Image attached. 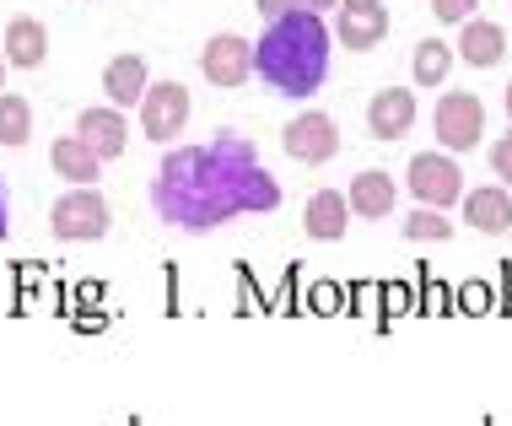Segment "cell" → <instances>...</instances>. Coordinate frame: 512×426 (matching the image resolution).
Here are the masks:
<instances>
[{"label":"cell","instance_id":"cell-28","mask_svg":"<svg viewBox=\"0 0 512 426\" xmlns=\"http://www.w3.org/2000/svg\"><path fill=\"white\" fill-rule=\"evenodd\" d=\"M6 65H11V60H6V54H0V81H6Z\"/></svg>","mask_w":512,"mask_h":426},{"label":"cell","instance_id":"cell-19","mask_svg":"<svg viewBox=\"0 0 512 426\" xmlns=\"http://www.w3.org/2000/svg\"><path fill=\"white\" fill-rule=\"evenodd\" d=\"M453 44H442V38H421L415 44V54H410V71H415V81L421 87H442L448 81V71H453Z\"/></svg>","mask_w":512,"mask_h":426},{"label":"cell","instance_id":"cell-27","mask_svg":"<svg viewBox=\"0 0 512 426\" xmlns=\"http://www.w3.org/2000/svg\"><path fill=\"white\" fill-rule=\"evenodd\" d=\"M502 103H507V119H512V81H507V92H502Z\"/></svg>","mask_w":512,"mask_h":426},{"label":"cell","instance_id":"cell-26","mask_svg":"<svg viewBox=\"0 0 512 426\" xmlns=\"http://www.w3.org/2000/svg\"><path fill=\"white\" fill-rule=\"evenodd\" d=\"M308 11H329V6H340V0H302Z\"/></svg>","mask_w":512,"mask_h":426},{"label":"cell","instance_id":"cell-8","mask_svg":"<svg viewBox=\"0 0 512 426\" xmlns=\"http://www.w3.org/2000/svg\"><path fill=\"white\" fill-rule=\"evenodd\" d=\"M200 71H205L211 87H227V92L243 87L248 71H254V44L238 38V33H216L211 44H205V54H200Z\"/></svg>","mask_w":512,"mask_h":426},{"label":"cell","instance_id":"cell-22","mask_svg":"<svg viewBox=\"0 0 512 426\" xmlns=\"http://www.w3.org/2000/svg\"><path fill=\"white\" fill-rule=\"evenodd\" d=\"M475 6H480V0H432L437 22H453V27H464L469 17H475Z\"/></svg>","mask_w":512,"mask_h":426},{"label":"cell","instance_id":"cell-9","mask_svg":"<svg viewBox=\"0 0 512 426\" xmlns=\"http://www.w3.org/2000/svg\"><path fill=\"white\" fill-rule=\"evenodd\" d=\"M383 33H389V6L383 0H340L335 38L345 49H378Z\"/></svg>","mask_w":512,"mask_h":426},{"label":"cell","instance_id":"cell-4","mask_svg":"<svg viewBox=\"0 0 512 426\" xmlns=\"http://www.w3.org/2000/svg\"><path fill=\"white\" fill-rule=\"evenodd\" d=\"M432 130H437L442 151H475L480 135H486V103L475 92H442Z\"/></svg>","mask_w":512,"mask_h":426},{"label":"cell","instance_id":"cell-10","mask_svg":"<svg viewBox=\"0 0 512 426\" xmlns=\"http://www.w3.org/2000/svg\"><path fill=\"white\" fill-rule=\"evenodd\" d=\"M76 135L98 151L103 162L124 157V141H130V125H124V108L119 103H103V108H81L76 114Z\"/></svg>","mask_w":512,"mask_h":426},{"label":"cell","instance_id":"cell-1","mask_svg":"<svg viewBox=\"0 0 512 426\" xmlns=\"http://www.w3.org/2000/svg\"><path fill=\"white\" fill-rule=\"evenodd\" d=\"M281 184L259 168V151L243 135H216L211 146H178L151 173V211L184 232H211L232 216L275 211Z\"/></svg>","mask_w":512,"mask_h":426},{"label":"cell","instance_id":"cell-15","mask_svg":"<svg viewBox=\"0 0 512 426\" xmlns=\"http://www.w3.org/2000/svg\"><path fill=\"white\" fill-rule=\"evenodd\" d=\"M394 195H399L394 178L383 173V168H372V173H356L351 178V195H345V200H351V211L362 216V222H378V216L394 211Z\"/></svg>","mask_w":512,"mask_h":426},{"label":"cell","instance_id":"cell-18","mask_svg":"<svg viewBox=\"0 0 512 426\" xmlns=\"http://www.w3.org/2000/svg\"><path fill=\"white\" fill-rule=\"evenodd\" d=\"M464 54V65H480V71H486V65H496L502 60V49H507V33L496 22H480V17H469L464 22V38L459 44H453Z\"/></svg>","mask_w":512,"mask_h":426},{"label":"cell","instance_id":"cell-6","mask_svg":"<svg viewBox=\"0 0 512 426\" xmlns=\"http://www.w3.org/2000/svg\"><path fill=\"white\" fill-rule=\"evenodd\" d=\"M281 146H286V157H292V162L318 168V162H329L340 151V125L324 114V108H308V114H297L292 125H286Z\"/></svg>","mask_w":512,"mask_h":426},{"label":"cell","instance_id":"cell-21","mask_svg":"<svg viewBox=\"0 0 512 426\" xmlns=\"http://www.w3.org/2000/svg\"><path fill=\"white\" fill-rule=\"evenodd\" d=\"M405 238L410 243H448L453 222L442 216V205H421V200H415V211L405 216Z\"/></svg>","mask_w":512,"mask_h":426},{"label":"cell","instance_id":"cell-13","mask_svg":"<svg viewBox=\"0 0 512 426\" xmlns=\"http://www.w3.org/2000/svg\"><path fill=\"white\" fill-rule=\"evenodd\" d=\"M302 227H308V238H318V243H340L345 227H351V200L335 195V189H318L308 200V211H302Z\"/></svg>","mask_w":512,"mask_h":426},{"label":"cell","instance_id":"cell-17","mask_svg":"<svg viewBox=\"0 0 512 426\" xmlns=\"http://www.w3.org/2000/svg\"><path fill=\"white\" fill-rule=\"evenodd\" d=\"M49 162H54V173L71 178V184H92V178H98V168H103V157H98L87 141H81V135H60V141L49 146Z\"/></svg>","mask_w":512,"mask_h":426},{"label":"cell","instance_id":"cell-25","mask_svg":"<svg viewBox=\"0 0 512 426\" xmlns=\"http://www.w3.org/2000/svg\"><path fill=\"white\" fill-rule=\"evenodd\" d=\"M11 232V211H6V189H0V238Z\"/></svg>","mask_w":512,"mask_h":426},{"label":"cell","instance_id":"cell-7","mask_svg":"<svg viewBox=\"0 0 512 426\" xmlns=\"http://www.w3.org/2000/svg\"><path fill=\"white\" fill-rule=\"evenodd\" d=\"M189 125V92L178 87V81H157V87H146L141 98V135H151V141H173L178 130Z\"/></svg>","mask_w":512,"mask_h":426},{"label":"cell","instance_id":"cell-14","mask_svg":"<svg viewBox=\"0 0 512 426\" xmlns=\"http://www.w3.org/2000/svg\"><path fill=\"white\" fill-rule=\"evenodd\" d=\"M146 60L141 54H119V60H108L103 65V98L108 103H119V108H130V103H141L146 98Z\"/></svg>","mask_w":512,"mask_h":426},{"label":"cell","instance_id":"cell-11","mask_svg":"<svg viewBox=\"0 0 512 426\" xmlns=\"http://www.w3.org/2000/svg\"><path fill=\"white\" fill-rule=\"evenodd\" d=\"M410 125H415V92H405V87L372 92V103H367V130L378 135V141H399V135H410Z\"/></svg>","mask_w":512,"mask_h":426},{"label":"cell","instance_id":"cell-20","mask_svg":"<svg viewBox=\"0 0 512 426\" xmlns=\"http://www.w3.org/2000/svg\"><path fill=\"white\" fill-rule=\"evenodd\" d=\"M33 141V103L17 92H0V146H27Z\"/></svg>","mask_w":512,"mask_h":426},{"label":"cell","instance_id":"cell-2","mask_svg":"<svg viewBox=\"0 0 512 426\" xmlns=\"http://www.w3.org/2000/svg\"><path fill=\"white\" fill-rule=\"evenodd\" d=\"M254 71L270 81L286 98H313L329 76V27L324 11L292 6L281 17H270V27L254 44Z\"/></svg>","mask_w":512,"mask_h":426},{"label":"cell","instance_id":"cell-3","mask_svg":"<svg viewBox=\"0 0 512 426\" xmlns=\"http://www.w3.org/2000/svg\"><path fill=\"white\" fill-rule=\"evenodd\" d=\"M49 227H54V238H65V243H98L108 232V200L92 184L65 189L49 211Z\"/></svg>","mask_w":512,"mask_h":426},{"label":"cell","instance_id":"cell-16","mask_svg":"<svg viewBox=\"0 0 512 426\" xmlns=\"http://www.w3.org/2000/svg\"><path fill=\"white\" fill-rule=\"evenodd\" d=\"M6 60L22 65V71H38L49 60V27L33 22V17H17L6 27Z\"/></svg>","mask_w":512,"mask_h":426},{"label":"cell","instance_id":"cell-5","mask_svg":"<svg viewBox=\"0 0 512 426\" xmlns=\"http://www.w3.org/2000/svg\"><path fill=\"white\" fill-rule=\"evenodd\" d=\"M410 195L421 205H442V211L453 200H464V173L453 162V151H421L410 162Z\"/></svg>","mask_w":512,"mask_h":426},{"label":"cell","instance_id":"cell-23","mask_svg":"<svg viewBox=\"0 0 512 426\" xmlns=\"http://www.w3.org/2000/svg\"><path fill=\"white\" fill-rule=\"evenodd\" d=\"M491 173H496V178H507V184H512V130H507L502 141L491 146Z\"/></svg>","mask_w":512,"mask_h":426},{"label":"cell","instance_id":"cell-12","mask_svg":"<svg viewBox=\"0 0 512 426\" xmlns=\"http://www.w3.org/2000/svg\"><path fill=\"white\" fill-rule=\"evenodd\" d=\"M464 222L475 232H486V238H502V232L512 227V195L502 184H480L464 195Z\"/></svg>","mask_w":512,"mask_h":426},{"label":"cell","instance_id":"cell-24","mask_svg":"<svg viewBox=\"0 0 512 426\" xmlns=\"http://www.w3.org/2000/svg\"><path fill=\"white\" fill-rule=\"evenodd\" d=\"M254 6H259V17H281V11L302 6V0H254Z\"/></svg>","mask_w":512,"mask_h":426}]
</instances>
